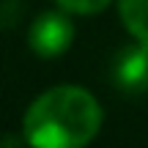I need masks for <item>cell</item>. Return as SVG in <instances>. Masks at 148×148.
Here are the masks:
<instances>
[{
  "label": "cell",
  "mask_w": 148,
  "mask_h": 148,
  "mask_svg": "<svg viewBox=\"0 0 148 148\" xmlns=\"http://www.w3.org/2000/svg\"><path fill=\"white\" fill-rule=\"evenodd\" d=\"M101 112L93 93L79 85L44 90L22 118V140L36 148H82L99 134Z\"/></svg>",
  "instance_id": "obj_1"
},
{
  "label": "cell",
  "mask_w": 148,
  "mask_h": 148,
  "mask_svg": "<svg viewBox=\"0 0 148 148\" xmlns=\"http://www.w3.org/2000/svg\"><path fill=\"white\" fill-rule=\"evenodd\" d=\"M74 41V22L69 19V11H44L33 19L27 30V44L38 58H58Z\"/></svg>",
  "instance_id": "obj_2"
},
{
  "label": "cell",
  "mask_w": 148,
  "mask_h": 148,
  "mask_svg": "<svg viewBox=\"0 0 148 148\" xmlns=\"http://www.w3.org/2000/svg\"><path fill=\"white\" fill-rule=\"evenodd\" d=\"M112 82L126 93L148 90V44L137 41L123 47L112 63Z\"/></svg>",
  "instance_id": "obj_3"
},
{
  "label": "cell",
  "mask_w": 148,
  "mask_h": 148,
  "mask_svg": "<svg viewBox=\"0 0 148 148\" xmlns=\"http://www.w3.org/2000/svg\"><path fill=\"white\" fill-rule=\"evenodd\" d=\"M118 14L137 41L148 44V0H118Z\"/></svg>",
  "instance_id": "obj_4"
},
{
  "label": "cell",
  "mask_w": 148,
  "mask_h": 148,
  "mask_svg": "<svg viewBox=\"0 0 148 148\" xmlns=\"http://www.w3.org/2000/svg\"><path fill=\"white\" fill-rule=\"evenodd\" d=\"M63 11L69 14H79V16H88V14H99L104 11L112 0H55Z\"/></svg>",
  "instance_id": "obj_5"
}]
</instances>
